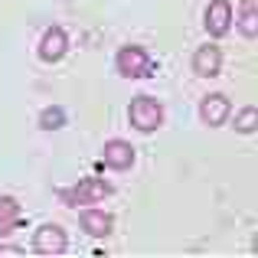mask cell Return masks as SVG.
<instances>
[{
	"instance_id": "cell-5",
	"label": "cell",
	"mask_w": 258,
	"mask_h": 258,
	"mask_svg": "<svg viewBox=\"0 0 258 258\" xmlns=\"http://www.w3.org/2000/svg\"><path fill=\"white\" fill-rule=\"evenodd\" d=\"M229 26H232V7H229V0H213L206 10V30L213 36H226Z\"/></svg>"
},
{
	"instance_id": "cell-14",
	"label": "cell",
	"mask_w": 258,
	"mask_h": 258,
	"mask_svg": "<svg viewBox=\"0 0 258 258\" xmlns=\"http://www.w3.org/2000/svg\"><path fill=\"white\" fill-rule=\"evenodd\" d=\"M62 124H66L62 108H46V111L39 114V127H43V131H59Z\"/></svg>"
},
{
	"instance_id": "cell-3",
	"label": "cell",
	"mask_w": 258,
	"mask_h": 258,
	"mask_svg": "<svg viewBox=\"0 0 258 258\" xmlns=\"http://www.w3.org/2000/svg\"><path fill=\"white\" fill-rule=\"evenodd\" d=\"M111 193H114L111 183L98 180V176H88V180H82L79 186L66 189L62 200H66V203H72V206H85V203H98V200H105V196H111Z\"/></svg>"
},
{
	"instance_id": "cell-13",
	"label": "cell",
	"mask_w": 258,
	"mask_h": 258,
	"mask_svg": "<svg viewBox=\"0 0 258 258\" xmlns=\"http://www.w3.org/2000/svg\"><path fill=\"white\" fill-rule=\"evenodd\" d=\"M235 131H242V134L258 131V108H242L235 114Z\"/></svg>"
},
{
	"instance_id": "cell-9",
	"label": "cell",
	"mask_w": 258,
	"mask_h": 258,
	"mask_svg": "<svg viewBox=\"0 0 258 258\" xmlns=\"http://www.w3.org/2000/svg\"><path fill=\"white\" fill-rule=\"evenodd\" d=\"M39 56H43L46 62H56V59L66 56V33L59 30V26H49V30L43 33V39H39Z\"/></svg>"
},
{
	"instance_id": "cell-10",
	"label": "cell",
	"mask_w": 258,
	"mask_h": 258,
	"mask_svg": "<svg viewBox=\"0 0 258 258\" xmlns=\"http://www.w3.org/2000/svg\"><path fill=\"white\" fill-rule=\"evenodd\" d=\"M79 219H82L85 232L95 235V239H101V235L111 232V216L101 213V209H82V216H79Z\"/></svg>"
},
{
	"instance_id": "cell-11",
	"label": "cell",
	"mask_w": 258,
	"mask_h": 258,
	"mask_svg": "<svg viewBox=\"0 0 258 258\" xmlns=\"http://www.w3.org/2000/svg\"><path fill=\"white\" fill-rule=\"evenodd\" d=\"M20 203L13 196H0V235H10L20 226Z\"/></svg>"
},
{
	"instance_id": "cell-1",
	"label": "cell",
	"mask_w": 258,
	"mask_h": 258,
	"mask_svg": "<svg viewBox=\"0 0 258 258\" xmlns=\"http://www.w3.org/2000/svg\"><path fill=\"white\" fill-rule=\"evenodd\" d=\"M114 66H118V72L124 79H144V76H151V72H154L151 52H144L141 46H121Z\"/></svg>"
},
{
	"instance_id": "cell-2",
	"label": "cell",
	"mask_w": 258,
	"mask_h": 258,
	"mask_svg": "<svg viewBox=\"0 0 258 258\" xmlns=\"http://www.w3.org/2000/svg\"><path fill=\"white\" fill-rule=\"evenodd\" d=\"M160 121H164V105H160L157 98H151V95H141V98L131 101V124L138 127V131L151 134L160 127Z\"/></svg>"
},
{
	"instance_id": "cell-4",
	"label": "cell",
	"mask_w": 258,
	"mask_h": 258,
	"mask_svg": "<svg viewBox=\"0 0 258 258\" xmlns=\"http://www.w3.org/2000/svg\"><path fill=\"white\" fill-rule=\"evenodd\" d=\"M33 248L39 255H62L69 248V239L59 226H39L36 235H33Z\"/></svg>"
},
{
	"instance_id": "cell-12",
	"label": "cell",
	"mask_w": 258,
	"mask_h": 258,
	"mask_svg": "<svg viewBox=\"0 0 258 258\" xmlns=\"http://www.w3.org/2000/svg\"><path fill=\"white\" fill-rule=\"evenodd\" d=\"M239 30L245 33V36H258V0H242Z\"/></svg>"
},
{
	"instance_id": "cell-6",
	"label": "cell",
	"mask_w": 258,
	"mask_h": 258,
	"mask_svg": "<svg viewBox=\"0 0 258 258\" xmlns=\"http://www.w3.org/2000/svg\"><path fill=\"white\" fill-rule=\"evenodd\" d=\"M193 69H196V76L213 79L216 72L222 69V49L219 46H200L196 56H193Z\"/></svg>"
},
{
	"instance_id": "cell-8",
	"label": "cell",
	"mask_w": 258,
	"mask_h": 258,
	"mask_svg": "<svg viewBox=\"0 0 258 258\" xmlns=\"http://www.w3.org/2000/svg\"><path fill=\"white\" fill-rule=\"evenodd\" d=\"M200 118L206 121L209 127H219L222 121L229 118V98L226 95H206L200 105Z\"/></svg>"
},
{
	"instance_id": "cell-7",
	"label": "cell",
	"mask_w": 258,
	"mask_h": 258,
	"mask_svg": "<svg viewBox=\"0 0 258 258\" xmlns=\"http://www.w3.org/2000/svg\"><path fill=\"white\" fill-rule=\"evenodd\" d=\"M101 160H105V167H111V170H127V167L134 164V147L127 144V141H108Z\"/></svg>"
},
{
	"instance_id": "cell-15",
	"label": "cell",
	"mask_w": 258,
	"mask_h": 258,
	"mask_svg": "<svg viewBox=\"0 0 258 258\" xmlns=\"http://www.w3.org/2000/svg\"><path fill=\"white\" fill-rule=\"evenodd\" d=\"M252 252L258 255V235H255V239H252Z\"/></svg>"
}]
</instances>
